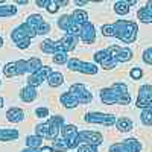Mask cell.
Returning <instances> with one entry per match:
<instances>
[{
    "instance_id": "1",
    "label": "cell",
    "mask_w": 152,
    "mask_h": 152,
    "mask_svg": "<svg viewBox=\"0 0 152 152\" xmlns=\"http://www.w3.org/2000/svg\"><path fill=\"white\" fill-rule=\"evenodd\" d=\"M100 100L107 105H113V104L128 105L131 102V96L128 93V87L125 84L116 82L110 88H102L100 90Z\"/></svg>"
},
{
    "instance_id": "2",
    "label": "cell",
    "mask_w": 152,
    "mask_h": 152,
    "mask_svg": "<svg viewBox=\"0 0 152 152\" xmlns=\"http://www.w3.org/2000/svg\"><path fill=\"white\" fill-rule=\"evenodd\" d=\"M79 41V37H72V35H66L62 37L58 41H52V40H44L41 43V50L44 53L49 55H56V53H67L75 50L76 44Z\"/></svg>"
},
{
    "instance_id": "3",
    "label": "cell",
    "mask_w": 152,
    "mask_h": 152,
    "mask_svg": "<svg viewBox=\"0 0 152 152\" xmlns=\"http://www.w3.org/2000/svg\"><path fill=\"white\" fill-rule=\"evenodd\" d=\"M64 125V117L61 116H52L47 122L40 123L35 128V134L43 138H49V140H56L58 134L61 132V126Z\"/></svg>"
},
{
    "instance_id": "4",
    "label": "cell",
    "mask_w": 152,
    "mask_h": 152,
    "mask_svg": "<svg viewBox=\"0 0 152 152\" xmlns=\"http://www.w3.org/2000/svg\"><path fill=\"white\" fill-rule=\"evenodd\" d=\"M116 35L122 43H134L137 40V24L132 21H126V20H117L116 23H113Z\"/></svg>"
},
{
    "instance_id": "5",
    "label": "cell",
    "mask_w": 152,
    "mask_h": 152,
    "mask_svg": "<svg viewBox=\"0 0 152 152\" xmlns=\"http://www.w3.org/2000/svg\"><path fill=\"white\" fill-rule=\"evenodd\" d=\"M67 67L69 70H73V72H79V73H84V75H96L97 73V67L96 64H91V62H84L78 58H72L67 61Z\"/></svg>"
},
{
    "instance_id": "6",
    "label": "cell",
    "mask_w": 152,
    "mask_h": 152,
    "mask_svg": "<svg viewBox=\"0 0 152 152\" xmlns=\"http://www.w3.org/2000/svg\"><path fill=\"white\" fill-rule=\"evenodd\" d=\"M34 37H37V31L32 29L26 21H24L23 24H20V26L17 29H14V31H12V34H11V38L14 40L15 44L20 43V41H23V40H32Z\"/></svg>"
},
{
    "instance_id": "7",
    "label": "cell",
    "mask_w": 152,
    "mask_h": 152,
    "mask_svg": "<svg viewBox=\"0 0 152 152\" xmlns=\"http://www.w3.org/2000/svg\"><path fill=\"white\" fill-rule=\"evenodd\" d=\"M78 134H79V131L75 125H62L61 126V135H62L64 140H67L70 149H75V148L79 146L81 142H79Z\"/></svg>"
},
{
    "instance_id": "8",
    "label": "cell",
    "mask_w": 152,
    "mask_h": 152,
    "mask_svg": "<svg viewBox=\"0 0 152 152\" xmlns=\"http://www.w3.org/2000/svg\"><path fill=\"white\" fill-rule=\"evenodd\" d=\"M85 122L88 123H100L104 126H113L116 125V116L114 114H105V113H88L85 119Z\"/></svg>"
},
{
    "instance_id": "9",
    "label": "cell",
    "mask_w": 152,
    "mask_h": 152,
    "mask_svg": "<svg viewBox=\"0 0 152 152\" xmlns=\"http://www.w3.org/2000/svg\"><path fill=\"white\" fill-rule=\"evenodd\" d=\"M50 75H52V69H50L49 66H43L38 72H35V73H32V75L29 76L28 85L37 88L38 85H41L46 79H49V76H50Z\"/></svg>"
},
{
    "instance_id": "10",
    "label": "cell",
    "mask_w": 152,
    "mask_h": 152,
    "mask_svg": "<svg viewBox=\"0 0 152 152\" xmlns=\"http://www.w3.org/2000/svg\"><path fill=\"white\" fill-rule=\"evenodd\" d=\"M152 105V85H142L138 90L137 107L138 108H149Z\"/></svg>"
},
{
    "instance_id": "11",
    "label": "cell",
    "mask_w": 152,
    "mask_h": 152,
    "mask_svg": "<svg viewBox=\"0 0 152 152\" xmlns=\"http://www.w3.org/2000/svg\"><path fill=\"white\" fill-rule=\"evenodd\" d=\"M72 94H75L76 97H78V100H79V104H90L91 102V99H93V96H91V93L87 90V87L84 85V84H73L72 87H70V90H69Z\"/></svg>"
},
{
    "instance_id": "12",
    "label": "cell",
    "mask_w": 152,
    "mask_h": 152,
    "mask_svg": "<svg viewBox=\"0 0 152 152\" xmlns=\"http://www.w3.org/2000/svg\"><path fill=\"white\" fill-rule=\"evenodd\" d=\"M110 55L114 58L116 62H128L131 58H132V52L129 49H125V47H120V46H111L107 49Z\"/></svg>"
},
{
    "instance_id": "13",
    "label": "cell",
    "mask_w": 152,
    "mask_h": 152,
    "mask_svg": "<svg viewBox=\"0 0 152 152\" xmlns=\"http://www.w3.org/2000/svg\"><path fill=\"white\" fill-rule=\"evenodd\" d=\"M78 137H79L81 143L91 145V146H99V145H102V142H104V137L100 135L99 132H94V131H79Z\"/></svg>"
},
{
    "instance_id": "14",
    "label": "cell",
    "mask_w": 152,
    "mask_h": 152,
    "mask_svg": "<svg viewBox=\"0 0 152 152\" xmlns=\"http://www.w3.org/2000/svg\"><path fill=\"white\" fill-rule=\"evenodd\" d=\"M94 61L97 64H100L105 70H110V69H114L117 62L114 61V58L110 55V52L105 49V50H99V52L94 53Z\"/></svg>"
},
{
    "instance_id": "15",
    "label": "cell",
    "mask_w": 152,
    "mask_h": 152,
    "mask_svg": "<svg viewBox=\"0 0 152 152\" xmlns=\"http://www.w3.org/2000/svg\"><path fill=\"white\" fill-rule=\"evenodd\" d=\"M79 40L84 41V43H88V44L94 43V40H96V31H94V26L91 23H85V24L81 26Z\"/></svg>"
},
{
    "instance_id": "16",
    "label": "cell",
    "mask_w": 152,
    "mask_h": 152,
    "mask_svg": "<svg viewBox=\"0 0 152 152\" xmlns=\"http://www.w3.org/2000/svg\"><path fill=\"white\" fill-rule=\"evenodd\" d=\"M137 17L143 23H152V0L151 2H146V5L143 8L138 9Z\"/></svg>"
},
{
    "instance_id": "17",
    "label": "cell",
    "mask_w": 152,
    "mask_h": 152,
    "mask_svg": "<svg viewBox=\"0 0 152 152\" xmlns=\"http://www.w3.org/2000/svg\"><path fill=\"white\" fill-rule=\"evenodd\" d=\"M6 119L11 123H18L24 119V111L21 108H9L6 111Z\"/></svg>"
},
{
    "instance_id": "18",
    "label": "cell",
    "mask_w": 152,
    "mask_h": 152,
    "mask_svg": "<svg viewBox=\"0 0 152 152\" xmlns=\"http://www.w3.org/2000/svg\"><path fill=\"white\" fill-rule=\"evenodd\" d=\"M20 97H21L23 102L31 104V102H34V100L37 99V90H35L34 87L28 85V87H24L23 90L20 91Z\"/></svg>"
},
{
    "instance_id": "19",
    "label": "cell",
    "mask_w": 152,
    "mask_h": 152,
    "mask_svg": "<svg viewBox=\"0 0 152 152\" xmlns=\"http://www.w3.org/2000/svg\"><path fill=\"white\" fill-rule=\"evenodd\" d=\"M59 99H61V104L64 105L66 108H75V107L79 105L78 97H76L75 94H72L70 91H67V93H64V94H61Z\"/></svg>"
},
{
    "instance_id": "20",
    "label": "cell",
    "mask_w": 152,
    "mask_h": 152,
    "mask_svg": "<svg viewBox=\"0 0 152 152\" xmlns=\"http://www.w3.org/2000/svg\"><path fill=\"white\" fill-rule=\"evenodd\" d=\"M70 17H72V21L76 24V26H82V24L88 23V14L82 9H76Z\"/></svg>"
},
{
    "instance_id": "21",
    "label": "cell",
    "mask_w": 152,
    "mask_h": 152,
    "mask_svg": "<svg viewBox=\"0 0 152 152\" xmlns=\"http://www.w3.org/2000/svg\"><path fill=\"white\" fill-rule=\"evenodd\" d=\"M18 138L17 129H8V128H0V142H11Z\"/></svg>"
},
{
    "instance_id": "22",
    "label": "cell",
    "mask_w": 152,
    "mask_h": 152,
    "mask_svg": "<svg viewBox=\"0 0 152 152\" xmlns=\"http://www.w3.org/2000/svg\"><path fill=\"white\" fill-rule=\"evenodd\" d=\"M135 3H137L135 0H131V2H122V0H120V2L114 3V11H116L119 15H125V14H128V12H129V6L135 5Z\"/></svg>"
},
{
    "instance_id": "23",
    "label": "cell",
    "mask_w": 152,
    "mask_h": 152,
    "mask_svg": "<svg viewBox=\"0 0 152 152\" xmlns=\"http://www.w3.org/2000/svg\"><path fill=\"white\" fill-rule=\"evenodd\" d=\"M116 125H117V128L120 132H128L132 129V122L128 119V117H120L116 120Z\"/></svg>"
},
{
    "instance_id": "24",
    "label": "cell",
    "mask_w": 152,
    "mask_h": 152,
    "mask_svg": "<svg viewBox=\"0 0 152 152\" xmlns=\"http://www.w3.org/2000/svg\"><path fill=\"white\" fill-rule=\"evenodd\" d=\"M52 151L53 152H64V151H69L70 146L67 143V140H64V138H56V140H53L52 143Z\"/></svg>"
},
{
    "instance_id": "25",
    "label": "cell",
    "mask_w": 152,
    "mask_h": 152,
    "mask_svg": "<svg viewBox=\"0 0 152 152\" xmlns=\"http://www.w3.org/2000/svg\"><path fill=\"white\" fill-rule=\"evenodd\" d=\"M47 82H49L50 87H53V88L59 87L62 82H64V76H62V73H59V72H52V75L49 76Z\"/></svg>"
},
{
    "instance_id": "26",
    "label": "cell",
    "mask_w": 152,
    "mask_h": 152,
    "mask_svg": "<svg viewBox=\"0 0 152 152\" xmlns=\"http://www.w3.org/2000/svg\"><path fill=\"white\" fill-rule=\"evenodd\" d=\"M26 146H28V148H32V149L41 148V146H43V137L37 135V134L26 137Z\"/></svg>"
},
{
    "instance_id": "27",
    "label": "cell",
    "mask_w": 152,
    "mask_h": 152,
    "mask_svg": "<svg viewBox=\"0 0 152 152\" xmlns=\"http://www.w3.org/2000/svg\"><path fill=\"white\" fill-rule=\"evenodd\" d=\"M26 23L29 24V26H31L32 29L38 31V28H40L41 24L44 23V20H43V17H41V15H38V14H34V15H29V17H28ZM37 35H38V34H37Z\"/></svg>"
},
{
    "instance_id": "28",
    "label": "cell",
    "mask_w": 152,
    "mask_h": 152,
    "mask_svg": "<svg viewBox=\"0 0 152 152\" xmlns=\"http://www.w3.org/2000/svg\"><path fill=\"white\" fill-rule=\"evenodd\" d=\"M17 14V8L14 5H2L0 3V17H12Z\"/></svg>"
},
{
    "instance_id": "29",
    "label": "cell",
    "mask_w": 152,
    "mask_h": 152,
    "mask_svg": "<svg viewBox=\"0 0 152 152\" xmlns=\"http://www.w3.org/2000/svg\"><path fill=\"white\" fill-rule=\"evenodd\" d=\"M3 75L6 78H14V76H18V69L15 66V62H8V64L3 67Z\"/></svg>"
},
{
    "instance_id": "30",
    "label": "cell",
    "mask_w": 152,
    "mask_h": 152,
    "mask_svg": "<svg viewBox=\"0 0 152 152\" xmlns=\"http://www.w3.org/2000/svg\"><path fill=\"white\" fill-rule=\"evenodd\" d=\"M28 67H29V73L32 75V73L38 72V70L43 67V62H41L40 58H31V59L28 61Z\"/></svg>"
},
{
    "instance_id": "31",
    "label": "cell",
    "mask_w": 152,
    "mask_h": 152,
    "mask_svg": "<svg viewBox=\"0 0 152 152\" xmlns=\"http://www.w3.org/2000/svg\"><path fill=\"white\" fill-rule=\"evenodd\" d=\"M125 145L129 148L131 152H140L142 151V143L137 140V138H126Z\"/></svg>"
},
{
    "instance_id": "32",
    "label": "cell",
    "mask_w": 152,
    "mask_h": 152,
    "mask_svg": "<svg viewBox=\"0 0 152 152\" xmlns=\"http://www.w3.org/2000/svg\"><path fill=\"white\" fill-rule=\"evenodd\" d=\"M142 122L146 125V126H152V107L149 108H145L142 111Z\"/></svg>"
},
{
    "instance_id": "33",
    "label": "cell",
    "mask_w": 152,
    "mask_h": 152,
    "mask_svg": "<svg viewBox=\"0 0 152 152\" xmlns=\"http://www.w3.org/2000/svg\"><path fill=\"white\" fill-rule=\"evenodd\" d=\"M110 152H131L129 151V148L125 145V142H122V143H114V145H111L110 146Z\"/></svg>"
},
{
    "instance_id": "34",
    "label": "cell",
    "mask_w": 152,
    "mask_h": 152,
    "mask_svg": "<svg viewBox=\"0 0 152 152\" xmlns=\"http://www.w3.org/2000/svg\"><path fill=\"white\" fill-rule=\"evenodd\" d=\"M15 66H17V69H18V75H24V73H28V72H29L28 61H24V59H18V61H15Z\"/></svg>"
},
{
    "instance_id": "35",
    "label": "cell",
    "mask_w": 152,
    "mask_h": 152,
    "mask_svg": "<svg viewBox=\"0 0 152 152\" xmlns=\"http://www.w3.org/2000/svg\"><path fill=\"white\" fill-rule=\"evenodd\" d=\"M100 32H102L104 37H114L116 35V31H114L113 24H104V26L100 28Z\"/></svg>"
},
{
    "instance_id": "36",
    "label": "cell",
    "mask_w": 152,
    "mask_h": 152,
    "mask_svg": "<svg viewBox=\"0 0 152 152\" xmlns=\"http://www.w3.org/2000/svg\"><path fill=\"white\" fill-rule=\"evenodd\" d=\"M67 53H56L53 55V62L55 64H64V62H67Z\"/></svg>"
},
{
    "instance_id": "37",
    "label": "cell",
    "mask_w": 152,
    "mask_h": 152,
    "mask_svg": "<svg viewBox=\"0 0 152 152\" xmlns=\"http://www.w3.org/2000/svg\"><path fill=\"white\" fill-rule=\"evenodd\" d=\"M21 152H53L50 146H41V148H37V149H32V148H26L23 149Z\"/></svg>"
},
{
    "instance_id": "38",
    "label": "cell",
    "mask_w": 152,
    "mask_h": 152,
    "mask_svg": "<svg viewBox=\"0 0 152 152\" xmlns=\"http://www.w3.org/2000/svg\"><path fill=\"white\" fill-rule=\"evenodd\" d=\"M78 152H97L96 146H91V145H81L78 146Z\"/></svg>"
},
{
    "instance_id": "39",
    "label": "cell",
    "mask_w": 152,
    "mask_h": 152,
    "mask_svg": "<svg viewBox=\"0 0 152 152\" xmlns=\"http://www.w3.org/2000/svg\"><path fill=\"white\" fill-rule=\"evenodd\" d=\"M143 61L146 62V64L152 66V47H149L148 50H145V53H143Z\"/></svg>"
},
{
    "instance_id": "40",
    "label": "cell",
    "mask_w": 152,
    "mask_h": 152,
    "mask_svg": "<svg viewBox=\"0 0 152 152\" xmlns=\"http://www.w3.org/2000/svg\"><path fill=\"white\" fill-rule=\"evenodd\" d=\"M50 14H55V12L59 9V6H58V3H56V0H50L49 2V5H47V8H46Z\"/></svg>"
},
{
    "instance_id": "41",
    "label": "cell",
    "mask_w": 152,
    "mask_h": 152,
    "mask_svg": "<svg viewBox=\"0 0 152 152\" xmlns=\"http://www.w3.org/2000/svg\"><path fill=\"white\" fill-rule=\"evenodd\" d=\"M49 31H50V24L44 21V23L41 24V26H40V28H38V31H37V34H38V35H44V34H47Z\"/></svg>"
},
{
    "instance_id": "42",
    "label": "cell",
    "mask_w": 152,
    "mask_h": 152,
    "mask_svg": "<svg viewBox=\"0 0 152 152\" xmlns=\"http://www.w3.org/2000/svg\"><path fill=\"white\" fill-rule=\"evenodd\" d=\"M129 75H131V78L132 79H140L142 76H143V72H142V69H132L131 72H129Z\"/></svg>"
},
{
    "instance_id": "43",
    "label": "cell",
    "mask_w": 152,
    "mask_h": 152,
    "mask_svg": "<svg viewBox=\"0 0 152 152\" xmlns=\"http://www.w3.org/2000/svg\"><path fill=\"white\" fill-rule=\"evenodd\" d=\"M35 114L38 117H47L49 116V110L47 108H37L35 110Z\"/></svg>"
},
{
    "instance_id": "44",
    "label": "cell",
    "mask_w": 152,
    "mask_h": 152,
    "mask_svg": "<svg viewBox=\"0 0 152 152\" xmlns=\"http://www.w3.org/2000/svg\"><path fill=\"white\" fill-rule=\"evenodd\" d=\"M49 2H50V0H37L35 5H37V6H41V8H47Z\"/></svg>"
},
{
    "instance_id": "45",
    "label": "cell",
    "mask_w": 152,
    "mask_h": 152,
    "mask_svg": "<svg viewBox=\"0 0 152 152\" xmlns=\"http://www.w3.org/2000/svg\"><path fill=\"white\" fill-rule=\"evenodd\" d=\"M56 3H58V6L61 8V6H66L69 2H67V0H64V2H62V0H56Z\"/></svg>"
},
{
    "instance_id": "46",
    "label": "cell",
    "mask_w": 152,
    "mask_h": 152,
    "mask_svg": "<svg viewBox=\"0 0 152 152\" xmlns=\"http://www.w3.org/2000/svg\"><path fill=\"white\" fill-rule=\"evenodd\" d=\"M76 5H79V6H82V5H87V2L85 0H78V2H75Z\"/></svg>"
},
{
    "instance_id": "47",
    "label": "cell",
    "mask_w": 152,
    "mask_h": 152,
    "mask_svg": "<svg viewBox=\"0 0 152 152\" xmlns=\"http://www.w3.org/2000/svg\"><path fill=\"white\" fill-rule=\"evenodd\" d=\"M17 5H28V0H18Z\"/></svg>"
},
{
    "instance_id": "48",
    "label": "cell",
    "mask_w": 152,
    "mask_h": 152,
    "mask_svg": "<svg viewBox=\"0 0 152 152\" xmlns=\"http://www.w3.org/2000/svg\"><path fill=\"white\" fill-rule=\"evenodd\" d=\"M2 107H3V99L0 97V108H2Z\"/></svg>"
},
{
    "instance_id": "49",
    "label": "cell",
    "mask_w": 152,
    "mask_h": 152,
    "mask_svg": "<svg viewBox=\"0 0 152 152\" xmlns=\"http://www.w3.org/2000/svg\"><path fill=\"white\" fill-rule=\"evenodd\" d=\"M2 46H3V38L0 37V47H2Z\"/></svg>"
}]
</instances>
